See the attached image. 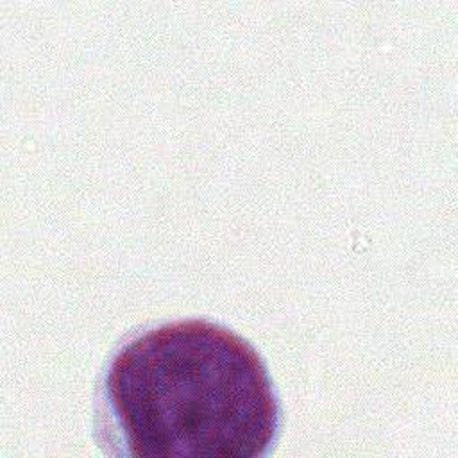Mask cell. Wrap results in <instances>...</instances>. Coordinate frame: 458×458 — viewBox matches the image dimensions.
<instances>
[{"mask_svg":"<svg viewBox=\"0 0 458 458\" xmlns=\"http://www.w3.org/2000/svg\"><path fill=\"white\" fill-rule=\"evenodd\" d=\"M279 431V395L263 356L208 318L132 329L95 386L93 438L107 456L261 458Z\"/></svg>","mask_w":458,"mask_h":458,"instance_id":"obj_1","label":"cell"}]
</instances>
